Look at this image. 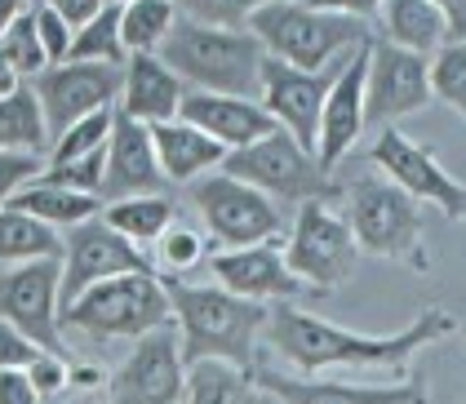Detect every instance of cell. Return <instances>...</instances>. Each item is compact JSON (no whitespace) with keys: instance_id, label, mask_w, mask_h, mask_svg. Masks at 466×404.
<instances>
[{"instance_id":"6da1fadb","label":"cell","mask_w":466,"mask_h":404,"mask_svg":"<svg viewBox=\"0 0 466 404\" xmlns=\"http://www.w3.org/2000/svg\"><path fill=\"white\" fill-rule=\"evenodd\" d=\"M453 316L427 307L418 311V320L409 329L387 333V338H373V333H351L338 329L320 316H307L298 307H271V320H267V342L285 356L289 365H298L307 378L333 365H351V369H395L404 365L418 347H427L435 338L453 333Z\"/></svg>"},{"instance_id":"7a4b0ae2","label":"cell","mask_w":466,"mask_h":404,"mask_svg":"<svg viewBox=\"0 0 466 404\" xmlns=\"http://www.w3.org/2000/svg\"><path fill=\"white\" fill-rule=\"evenodd\" d=\"M369 18L378 5H298V0H258L249 9V32L262 40L267 58H280L298 72H324L329 63L356 54L373 40Z\"/></svg>"},{"instance_id":"3957f363","label":"cell","mask_w":466,"mask_h":404,"mask_svg":"<svg viewBox=\"0 0 466 404\" xmlns=\"http://www.w3.org/2000/svg\"><path fill=\"white\" fill-rule=\"evenodd\" d=\"M165 294L174 307V325L182 338V365L196 369L205 360L258 373V333H267L271 307L245 302L227 294L222 285H191V280H165Z\"/></svg>"},{"instance_id":"277c9868","label":"cell","mask_w":466,"mask_h":404,"mask_svg":"<svg viewBox=\"0 0 466 404\" xmlns=\"http://www.w3.org/2000/svg\"><path fill=\"white\" fill-rule=\"evenodd\" d=\"M160 63L191 85L196 94H222V98H249L262 103V63L267 49L249 27L227 32V27H205L178 9V23L169 40L160 45Z\"/></svg>"},{"instance_id":"5b68a950","label":"cell","mask_w":466,"mask_h":404,"mask_svg":"<svg viewBox=\"0 0 466 404\" xmlns=\"http://www.w3.org/2000/svg\"><path fill=\"white\" fill-rule=\"evenodd\" d=\"M347 200V227L356 236L360 254L373 258H391L404 262L413 271H427L431 258L422 249V209L409 191L387 178V174H360L342 187Z\"/></svg>"},{"instance_id":"8992f818","label":"cell","mask_w":466,"mask_h":404,"mask_svg":"<svg viewBox=\"0 0 466 404\" xmlns=\"http://www.w3.org/2000/svg\"><path fill=\"white\" fill-rule=\"evenodd\" d=\"M58 320L89 333V338H129V342H138L147 333L169 329L174 307H169L160 276H116V280L94 285L89 294H80Z\"/></svg>"},{"instance_id":"52a82bcc","label":"cell","mask_w":466,"mask_h":404,"mask_svg":"<svg viewBox=\"0 0 466 404\" xmlns=\"http://www.w3.org/2000/svg\"><path fill=\"white\" fill-rule=\"evenodd\" d=\"M222 174L253 187V191H262L276 205H298V209L311 205V200L329 205L338 196V187L320 169V160L298 147L293 134H285V129H276L271 138H262V143H253L245 151H231L222 160Z\"/></svg>"},{"instance_id":"ba28073f","label":"cell","mask_w":466,"mask_h":404,"mask_svg":"<svg viewBox=\"0 0 466 404\" xmlns=\"http://www.w3.org/2000/svg\"><path fill=\"white\" fill-rule=\"evenodd\" d=\"M63 258H45V262H23V267H5L0 271V320L14 325L32 347L45 356L72 360L63 347Z\"/></svg>"},{"instance_id":"9c48e42d","label":"cell","mask_w":466,"mask_h":404,"mask_svg":"<svg viewBox=\"0 0 466 404\" xmlns=\"http://www.w3.org/2000/svg\"><path fill=\"white\" fill-rule=\"evenodd\" d=\"M191 205L200 209L209 240H218L222 249L271 245V236L285 227V209L276 200L227 174H205L200 183H191Z\"/></svg>"},{"instance_id":"30bf717a","label":"cell","mask_w":466,"mask_h":404,"mask_svg":"<svg viewBox=\"0 0 466 404\" xmlns=\"http://www.w3.org/2000/svg\"><path fill=\"white\" fill-rule=\"evenodd\" d=\"M356 258L360 245L342 214H333L324 200H311V205L298 209L285 245V262L311 294L338 289L356 271Z\"/></svg>"},{"instance_id":"8fae6325","label":"cell","mask_w":466,"mask_h":404,"mask_svg":"<svg viewBox=\"0 0 466 404\" xmlns=\"http://www.w3.org/2000/svg\"><path fill=\"white\" fill-rule=\"evenodd\" d=\"M116 276H156L151 258L129 245L120 231H111L103 214L80 222L63 240V289H58V307L67 311L80 294H89L94 285L116 280Z\"/></svg>"},{"instance_id":"7c38bea8","label":"cell","mask_w":466,"mask_h":404,"mask_svg":"<svg viewBox=\"0 0 466 404\" xmlns=\"http://www.w3.org/2000/svg\"><path fill=\"white\" fill-rule=\"evenodd\" d=\"M32 89H36L40 111H45L49 138L58 143L85 116L111 111L120 103L125 67H107V63H63V67H49L45 76H36Z\"/></svg>"},{"instance_id":"4fadbf2b","label":"cell","mask_w":466,"mask_h":404,"mask_svg":"<svg viewBox=\"0 0 466 404\" xmlns=\"http://www.w3.org/2000/svg\"><path fill=\"white\" fill-rule=\"evenodd\" d=\"M351 58V54H347ZM347 58L329 63L324 72H298L280 58H267L262 63V107L276 116V125L293 134V143L302 151L320 147V116H324V98L333 89V80L342 76Z\"/></svg>"},{"instance_id":"5bb4252c","label":"cell","mask_w":466,"mask_h":404,"mask_svg":"<svg viewBox=\"0 0 466 404\" xmlns=\"http://www.w3.org/2000/svg\"><path fill=\"white\" fill-rule=\"evenodd\" d=\"M182 396H187V365H182L178 325L138 338L129 360L107 378V404H182Z\"/></svg>"},{"instance_id":"9a60e30c","label":"cell","mask_w":466,"mask_h":404,"mask_svg":"<svg viewBox=\"0 0 466 404\" xmlns=\"http://www.w3.org/2000/svg\"><path fill=\"white\" fill-rule=\"evenodd\" d=\"M431 98H435L431 94V58L395 49V45L373 36L369 85H364V125L391 129V120L422 111Z\"/></svg>"},{"instance_id":"2e32d148","label":"cell","mask_w":466,"mask_h":404,"mask_svg":"<svg viewBox=\"0 0 466 404\" xmlns=\"http://www.w3.org/2000/svg\"><path fill=\"white\" fill-rule=\"evenodd\" d=\"M369 160L391 178L400 191H409L413 200H427V205H440V214L453 222H466V187L431 156L422 143H413L409 134L400 129H382L378 143L369 151Z\"/></svg>"},{"instance_id":"e0dca14e","label":"cell","mask_w":466,"mask_h":404,"mask_svg":"<svg viewBox=\"0 0 466 404\" xmlns=\"http://www.w3.org/2000/svg\"><path fill=\"white\" fill-rule=\"evenodd\" d=\"M209 271L227 294L262 302V307H293V298L311 294L285 262V249L253 245V249H222L209 258Z\"/></svg>"},{"instance_id":"ac0fdd59","label":"cell","mask_w":466,"mask_h":404,"mask_svg":"<svg viewBox=\"0 0 466 404\" xmlns=\"http://www.w3.org/2000/svg\"><path fill=\"white\" fill-rule=\"evenodd\" d=\"M169 178L160 174V160L151 147V129L129 120L116 107L107 138V174H103V205H120V200H138V196H165Z\"/></svg>"},{"instance_id":"d6986e66","label":"cell","mask_w":466,"mask_h":404,"mask_svg":"<svg viewBox=\"0 0 466 404\" xmlns=\"http://www.w3.org/2000/svg\"><path fill=\"white\" fill-rule=\"evenodd\" d=\"M369 54H373V40L360 45L356 54L347 58L342 76L333 80L329 98H324V116H320V147L316 160L320 169H338V160L356 147V138L364 134V85H369Z\"/></svg>"},{"instance_id":"ffe728a7","label":"cell","mask_w":466,"mask_h":404,"mask_svg":"<svg viewBox=\"0 0 466 404\" xmlns=\"http://www.w3.org/2000/svg\"><path fill=\"white\" fill-rule=\"evenodd\" d=\"M178 120H187L191 129H200L205 138H214L218 147H227V156L253 147V143H262V138H271L280 129L276 116L262 103L222 98V94H196V89H187Z\"/></svg>"},{"instance_id":"44dd1931","label":"cell","mask_w":466,"mask_h":404,"mask_svg":"<svg viewBox=\"0 0 466 404\" xmlns=\"http://www.w3.org/2000/svg\"><path fill=\"white\" fill-rule=\"evenodd\" d=\"M253 382L276 404H427L422 378H404L391 387H356V382H320V378H289L258 369Z\"/></svg>"},{"instance_id":"7402d4cb","label":"cell","mask_w":466,"mask_h":404,"mask_svg":"<svg viewBox=\"0 0 466 404\" xmlns=\"http://www.w3.org/2000/svg\"><path fill=\"white\" fill-rule=\"evenodd\" d=\"M182 98H187V85L160 63V54H134L125 63V89H120V103L129 120L138 125H165V120H178Z\"/></svg>"},{"instance_id":"603a6c76","label":"cell","mask_w":466,"mask_h":404,"mask_svg":"<svg viewBox=\"0 0 466 404\" xmlns=\"http://www.w3.org/2000/svg\"><path fill=\"white\" fill-rule=\"evenodd\" d=\"M151 147H156V160H160V174L169 183H187V187L200 183L205 169H218L227 160V147H218L214 138H205L187 120L151 125Z\"/></svg>"},{"instance_id":"cb8c5ba5","label":"cell","mask_w":466,"mask_h":404,"mask_svg":"<svg viewBox=\"0 0 466 404\" xmlns=\"http://www.w3.org/2000/svg\"><path fill=\"white\" fill-rule=\"evenodd\" d=\"M378 40L435 58L444 49V18L435 0H387L378 5Z\"/></svg>"},{"instance_id":"d4e9b609","label":"cell","mask_w":466,"mask_h":404,"mask_svg":"<svg viewBox=\"0 0 466 404\" xmlns=\"http://www.w3.org/2000/svg\"><path fill=\"white\" fill-rule=\"evenodd\" d=\"M9 209H18V214H27V218L45 222V227H54V231H72L80 222L98 218L103 214V200L98 196H80V191H67V187H49V183H27L14 200H9Z\"/></svg>"},{"instance_id":"484cf974","label":"cell","mask_w":466,"mask_h":404,"mask_svg":"<svg viewBox=\"0 0 466 404\" xmlns=\"http://www.w3.org/2000/svg\"><path fill=\"white\" fill-rule=\"evenodd\" d=\"M54 147L45 111L32 85H23L18 94L0 98V151H18V156H45Z\"/></svg>"},{"instance_id":"4316f807","label":"cell","mask_w":466,"mask_h":404,"mask_svg":"<svg viewBox=\"0 0 466 404\" xmlns=\"http://www.w3.org/2000/svg\"><path fill=\"white\" fill-rule=\"evenodd\" d=\"M182 404H271V396L253 382V373L205 360V365L187 369V396Z\"/></svg>"},{"instance_id":"83f0119b","label":"cell","mask_w":466,"mask_h":404,"mask_svg":"<svg viewBox=\"0 0 466 404\" xmlns=\"http://www.w3.org/2000/svg\"><path fill=\"white\" fill-rule=\"evenodd\" d=\"M45 258H63V236L5 205L0 209V267H23V262H45Z\"/></svg>"},{"instance_id":"f1b7e54d","label":"cell","mask_w":466,"mask_h":404,"mask_svg":"<svg viewBox=\"0 0 466 404\" xmlns=\"http://www.w3.org/2000/svg\"><path fill=\"white\" fill-rule=\"evenodd\" d=\"M103 222L111 231H120L129 245H160V236L174 227V200L169 196H138V200H120L103 209Z\"/></svg>"},{"instance_id":"f546056e","label":"cell","mask_w":466,"mask_h":404,"mask_svg":"<svg viewBox=\"0 0 466 404\" xmlns=\"http://www.w3.org/2000/svg\"><path fill=\"white\" fill-rule=\"evenodd\" d=\"M178 23V5L169 0H129L125 14H120V40H125V54H160V45L169 40Z\"/></svg>"},{"instance_id":"4dcf8cb0","label":"cell","mask_w":466,"mask_h":404,"mask_svg":"<svg viewBox=\"0 0 466 404\" xmlns=\"http://www.w3.org/2000/svg\"><path fill=\"white\" fill-rule=\"evenodd\" d=\"M120 14H125V5H120V0H107L103 14H98L85 32H76L67 63H107V67L129 63L125 40H120Z\"/></svg>"},{"instance_id":"1f68e13d","label":"cell","mask_w":466,"mask_h":404,"mask_svg":"<svg viewBox=\"0 0 466 404\" xmlns=\"http://www.w3.org/2000/svg\"><path fill=\"white\" fill-rule=\"evenodd\" d=\"M0 58L5 63H14V72L23 76H45L49 72V58H45V49H40V32H36V5H27L18 18H14V27L5 32V40H0Z\"/></svg>"},{"instance_id":"d6a6232c","label":"cell","mask_w":466,"mask_h":404,"mask_svg":"<svg viewBox=\"0 0 466 404\" xmlns=\"http://www.w3.org/2000/svg\"><path fill=\"white\" fill-rule=\"evenodd\" d=\"M156 249H160V267H165L160 280H187L196 267H205V258H214L209 240L200 231H191V227H169Z\"/></svg>"},{"instance_id":"836d02e7","label":"cell","mask_w":466,"mask_h":404,"mask_svg":"<svg viewBox=\"0 0 466 404\" xmlns=\"http://www.w3.org/2000/svg\"><path fill=\"white\" fill-rule=\"evenodd\" d=\"M111 120H116V107L98 111V116H85L80 125H72V129L49 147V165H72V160H85V156H94V151H107Z\"/></svg>"},{"instance_id":"e575fe53","label":"cell","mask_w":466,"mask_h":404,"mask_svg":"<svg viewBox=\"0 0 466 404\" xmlns=\"http://www.w3.org/2000/svg\"><path fill=\"white\" fill-rule=\"evenodd\" d=\"M431 94L466 120V45H444L431 58Z\"/></svg>"},{"instance_id":"d590c367","label":"cell","mask_w":466,"mask_h":404,"mask_svg":"<svg viewBox=\"0 0 466 404\" xmlns=\"http://www.w3.org/2000/svg\"><path fill=\"white\" fill-rule=\"evenodd\" d=\"M103 174H107V151H94V156L72 160V165H45L40 183L67 187V191H80V196H98L103 191Z\"/></svg>"},{"instance_id":"8d00e7d4","label":"cell","mask_w":466,"mask_h":404,"mask_svg":"<svg viewBox=\"0 0 466 404\" xmlns=\"http://www.w3.org/2000/svg\"><path fill=\"white\" fill-rule=\"evenodd\" d=\"M36 32H40V49H45L49 67H63V63H67V54H72L76 32L58 18V9H54L49 0H40L36 5Z\"/></svg>"},{"instance_id":"74e56055","label":"cell","mask_w":466,"mask_h":404,"mask_svg":"<svg viewBox=\"0 0 466 404\" xmlns=\"http://www.w3.org/2000/svg\"><path fill=\"white\" fill-rule=\"evenodd\" d=\"M45 174V160L40 156H18V151H0V209L23 191L27 183H36Z\"/></svg>"},{"instance_id":"f35d334b","label":"cell","mask_w":466,"mask_h":404,"mask_svg":"<svg viewBox=\"0 0 466 404\" xmlns=\"http://www.w3.org/2000/svg\"><path fill=\"white\" fill-rule=\"evenodd\" d=\"M187 18L205 23V27H227V32H240L249 27V9L253 5H231V0H191V5H178Z\"/></svg>"},{"instance_id":"ab89813d","label":"cell","mask_w":466,"mask_h":404,"mask_svg":"<svg viewBox=\"0 0 466 404\" xmlns=\"http://www.w3.org/2000/svg\"><path fill=\"white\" fill-rule=\"evenodd\" d=\"M27 382L36 387L40 400H45V396H58V391L72 382V360H58V356H45V351H40L36 360H32V369H27Z\"/></svg>"},{"instance_id":"60d3db41","label":"cell","mask_w":466,"mask_h":404,"mask_svg":"<svg viewBox=\"0 0 466 404\" xmlns=\"http://www.w3.org/2000/svg\"><path fill=\"white\" fill-rule=\"evenodd\" d=\"M36 356H40V347H32V342L14 329V325H5V320H0V373H9V369L27 373Z\"/></svg>"},{"instance_id":"b9f144b4","label":"cell","mask_w":466,"mask_h":404,"mask_svg":"<svg viewBox=\"0 0 466 404\" xmlns=\"http://www.w3.org/2000/svg\"><path fill=\"white\" fill-rule=\"evenodd\" d=\"M49 5L58 9V18H63L72 32H85V27L103 14V5H107V0H103V5H98V0H49Z\"/></svg>"},{"instance_id":"7bdbcfd3","label":"cell","mask_w":466,"mask_h":404,"mask_svg":"<svg viewBox=\"0 0 466 404\" xmlns=\"http://www.w3.org/2000/svg\"><path fill=\"white\" fill-rule=\"evenodd\" d=\"M0 404H40L36 387L27 382V373H18V369L0 373Z\"/></svg>"},{"instance_id":"ee69618b","label":"cell","mask_w":466,"mask_h":404,"mask_svg":"<svg viewBox=\"0 0 466 404\" xmlns=\"http://www.w3.org/2000/svg\"><path fill=\"white\" fill-rule=\"evenodd\" d=\"M444 45H466V0H440Z\"/></svg>"},{"instance_id":"f6af8a7d","label":"cell","mask_w":466,"mask_h":404,"mask_svg":"<svg viewBox=\"0 0 466 404\" xmlns=\"http://www.w3.org/2000/svg\"><path fill=\"white\" fill-rule=\"evenodd\" d=\"M23 85H27V80H23V76L14 72V63H5V58H0V98H9V94H18Z\"/></svg>"},{"instance_id":"bcb514c9","label":"cell","mask_w":466,"mask_h":404,"mask_svg":"<svg viewBox=\"0 0 466 404\" xmlns=\"http://www.w3.org/2000/svg\"><path fill=\"white\" fill-rule=\"evenodd\" d=\"M23 9H27L23 0H0V40H5V32L14 27V18H18Z\"/></svg>"},{"instance_id":"7dc6e473","label":"cell","mask_w":466,"mask_h":404,"mask_svg":"<svg viewBox=\"0 0 466 404\" xmlns=\"http://www.w3.org/2000/svg\"><path fill=\"white\" fill-rule=\"evenodd\" d=\"M462 333H466V320H462Z\"/></svg>"}]
</instances>
